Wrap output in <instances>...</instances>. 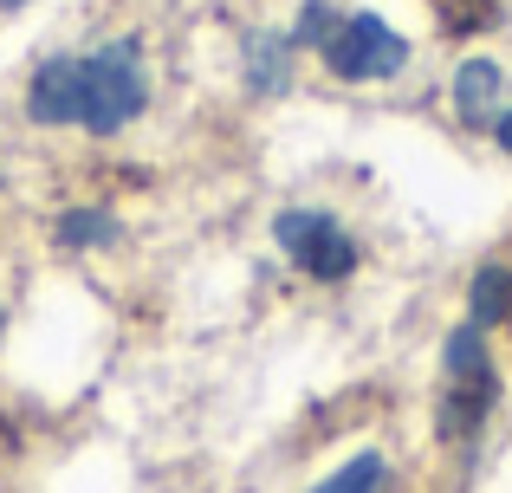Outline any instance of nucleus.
<instances>
[{"label":"nucleus","mask_w":512,"mask_h":493,"mask_svg":"<svg viewBox=\"0 0 512 493\" xmlns=\"http://www.w3.org/2000/svg\"><path fill=\"white\" fill-rule=\"evenodd\" d=\"M500 403V370H493L487 331L467 318L441 344V442H467Z\"/></svg>","instance_id":"obj_1"},{"label":"nucleus","mask_w":512,"mask_h":493,"mask_svg":"<svg viewBox=\"0 0 512 493\" xmlns=\"http://www.w3.org/2000/svg\"><path fill=\"white\" fill-rule=\"evenodd\" d=\"M33 124H78V59H46L26 91Z\"/></svg>","instance_id":"obj_5"},{"label":"nucleus","mask_w":512,"mask_h":493,"mask_svg":"<svg viewBox=\"0 0 512 493\" xmlns=\"http://www.w3.org/2000/svg\"><path fill=\"white\" fill-rule=\"evenodd\" d=\"M500 91H506V72L493 59H467L461 72H454V111L467 117V124H493L500 117Z\"/></svg>","instance_id":"obj_6"},{"label":"nucleus","mask_w":512,"mask_h":493,"mask_svg":"<svg viewBox=\"0 0 512 493\" xmlns=\"http://www.w3.org/2000/svg\"><path fill=\"white\" fill-rule=\"evenodd\" d=\"M143 104H150V85H143V59H137L130 39L78 59V124L85 130L111 137V130H124Z\"/></svg>","instance_id":"obj_2"},{"label":"nucleus","mask_w":512,"mask_h":493,"mask_svg":"<svg viewBox=\"0 0 512 493\" xmlns=\"http://www.w3.org/2000/svg\"><path fill=\"white\" fill-rule=\"evenodd\" d=\"M253 85L260 91L286 85V39H253Z\"/></svg>","instance_id":"obj_10"},{"label":"nucleus","mask_w":512,"mask_h":493,"mask_svg":"<svg viewBox=\"0 0 512 493\" xmlns=\"http://www.w3.org/2000/svg\"><path fill=\"white\" fill-rule=\"evenodd\" d=\"M487 130H493V143H500V150L512 156V111H500V117H493V124H487Z\"/></svg>","instance_id":"obj_12"},{"label":"nucleus","mask_w":512,"mask_h":493,"mask_svg":"<svg viewBox=\"0 0 512 493\" xmlns=\"http://www.w3.org/2000/svg\"><path fill=\"white\" fill-rule=\"evenodd\" d=\"M59 241L65 247H98V241H111V215H104V208H72V215L59 221Z\"/></svg>","instance_id":"obj_9"},{"label":"nucleus","mask_w":512,"mask_h":493,"mask_svg":"<svg viewBox=\"0 0 512 493\" xmlns=\"http://www.w3.org/2000/svg\"><path fill=\"white\" fill-rule=\"evenodd\" d=\"M331 26H338V13H331L325 0H312V7L299 13V33H292V46H325V39H331Z\"/></svg>","instance_id":"obj_11"},{"label":"nucleus","mask_w":512,"mask_h":493,"mask_svg":"<svg viewBox=\"0 0 512 493\" xmlns=\"http://www.w3.org/2000/svg\"><path fill=\"white\" fill-rule=\"evenodd\" d=\"M273 234L312 279H344L350 266H357V241H350L331 215H318V208H286V215L273 221Z\"/></svg>","instance_id":"obj_4"},{"label":"nucleus","mask_w":512,"mask_h":493,"mask_svg":"<svg viewBox=\"0 0 512 493\" xmlns=\"http://www.w3.org/2000/svg\"><path fill=\"white\" fill-rule=\"evenodd\" d=\"M467 312H474V325H500V318H512V273L506 266H480L474 273V292H467Z\"/></svg>","instance_id":"obj_7"},{"label":"nucleus","mask_w":512,"mask_h":493,"mask_svg":"<svg viewBox=\"0 0 512 493\" xmlns=\"http://www.w3.org/2000/svg\"><path fill=\"white\" fill-rule=\"evenodd\" d=\"M0 7H26V0H0Z\"/></svg>","instance_id":"obj_13"},{"label":"nucleus","mask_w":512,"mask_h":493,"mask_svg":"<svg viewBox=\"0 0 512 493\" xmlns=\"http://www.w3.org/2000/svg\"><path fill=\"white\" fill-rule=\"evenodd\" d=\"M325 65L338 78H350V85H363V78H396L402 65H409V39H402L396 26H383L376 13H344L325 39Z\"/></svg>","instance_id":"obj_3"},{"label":"nucleus","mask_w":512,"mask_h":493,"mask_svg":"<svg viewBox=\"0 0 512 493\" xmlns=\"http://www.w3.org/2000/svg\"><path fill=\"white\" fill-rule=\"evenodd\" d=\"M383 487H389V461L383 455H357V461H344L318 493H383Z\"/></svg>","instance_id":"obj_8"}]
</instances>
